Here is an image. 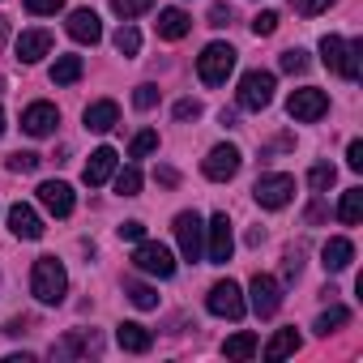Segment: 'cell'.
<instances>
[{
	"label": "cell",
	"instance_id": "cell-20",
	"mask_svg": "<svg viewBox=\"0 0 363 363\" xmlns=\"http://www.w3.org/2000/svg\"><path fill=\"white\" fill-rule=\"evenodd\" d=\"M9 231H13L18 240H43V218H39L30 206L18 201V206L9 210Z\"/></svg>",
	"mask_w": 363,
	"mask_h": 363
},
{
	"label": "cell",
	"instance_id": "cell-19",
	"mask_svg": "<svg viewBox=\"0 0 363 363\" xmlns=\"http://www.w3.org/2000/svg\"><path fill=\"white\" fill-rule=\"evenodd\" d=\"M116 124H120V103L116 99H99V103L86 107V128L90 133H111Z\"/></svg>",
	"mask_w": 363,
	"mask_h": 363
},
{
	"label": "cell",
	"instance_id": "cell-1",
	"mask_svg": "<svg viewBox=\"0 0 363 363\" xmlns=\"http://www.w3.org/2000/svg\"><path fill=\"white\" fill-rule=\"evenodd\" d=\"M30 291H35V299L48 303V308L65 303V295H69V274H65V265H60L56 257H39L35 269H30Z\"/></svg>",
	"mask_w": 363,
	"mask_h": 363
},
{
	"label": "cell",
	"instance_id": "cell-31",
	"mask_svg": "<svg viewBox=\"0 0 363 363\" xmlns=\"http://www.w3.org/2000/svg\"><path fill=\"white\" fill-rule=\"evenodd\" d=\"M150 9H154V0H111V13L124 18V22H133V18H141Z\"/></svg>",
	"mask_w": 363,
	"mask_h": 363
},
{
	"label": "cell",
	"instance_id": "cell-44",
	"mask_svg": "<svg viewBox=\"0 0 363 363\" xmlns=\"http://www.w3.org/2000/svg\"><path fill=\"white\" fill-rule=\"evenodd\" d=\"M299 257H303L299 248H291V252H286V265H282V269H286V278H299V269H303V261H299Z\"/></svg>",
	"mask_w": 363,
	"mask_h": 363
},
{
	"label": "cell",
	"instance_id": "cell-37",
	"mask_svg": "<svg viewBox=\"0 0 363 363\" xmlns=\"http://www.w3.org/2000/svg\"><path fill=\"white\" fill-rule=\"evenodd\" d=\"M291 9L303 13V18H316V13H329L333 9V0H291Z\"/></svg>",
	"mask_w": 363,
	"mask_h": 363
},
{
	"label": "cell",
	"instance_id": "cell-49",
	"mask_svg": "<svg viewBox=\"0 0 363 363\" xmlns=\"http://www.w3.org/2000/svg\"><path fill=\"white\" fill-rule=\"evenodd\" d=\"M0 137H5V111H0Z\"/></svg>",
	"mask_w": 363,
	"mask_h": 363
},
{
	"label": "cell",
	"instance_id": "cell-13",
	"mask_svg": "<svg viewBox=\"0 0 363 363\" xmlns=\"http://www.w3.org/2000/svg\"><path fill=\"white\" fill-rule=\"evenodd\" d=\"M35 193H39V206H43L48 214H56V218H69L73 206H77V197H73V189L65 184V179H43Z\"/></svg>",
	"mask_w": 363,
	"mask_h": 363
},
{
	"label": "cell",
	"instance_id": "cell-38",
	"mask_svg": "<svg viewBox=\"0 0 363 363\" xmlns=\"http://www.w3.org/2000/svg\"><path fill=\"white\" fill-rule=\"evenodd\" d=\"M65 9V0H26V13H35V18H56Z\"/></svg>",
	"mask_w": 363,
	"mask_h": 363
},
{
	"label": "cell",
	"instance_id": "cell-26",
	"mask_svg": "<svg viewBox=\"0 0 363 363\" xmlns=\"http://www.w3.org/2000/svg\"><path fill=\"white\" fill-rule=\"evenodd\" d=\"M342 325H350V308H342V303H329L320 316H316V333L320 337H329V333H337Z\"/></svg>",
	"mask_w": 363,
	"mask_h": 363
},
{
	"label": "cell",
	"instance_id": "cell-16",
	"mask_svg": "<svg viewBox=\"0 0 363 363\" xmlns=\"http://www.w3.org/2000/svg\"><path fill=\"white\" fill-rule=\"evenodd\" d=\"M116 158H120V154H116L111 145H99V150L90 154V162H86V171H82V179H86V184H90V189H99V184H107V179L116 175Z\"/></svg>",
	"mask_w": 363,
	"mask_h": 363
},
{
	"label": "cell",
	"instance_id": "cell-17",
	"mask_svg": "<svg viewBox=\"0 0 363 363\" xmlns=\"http://www.w3.org/2000/svg\"><path fill=\"white\" fill-rule=\"evenodd\" d=\"M52 43H56L52 30H22V35H18V60H22V65H39V60L52 52Z\"/></svg>",
	"mask_w": 363,
	"mask_h": 363
},
{
	"label": "cell",
	"instance_id": "cell-21",
	"mask_svg": "<svg viewBox=\"0 0 363 363\" xmlns=\"http://www.w3.org/2000/svg\"><path fill=\"white\" fill-rule=\"evenodd\" d=\"M116 342H120L128 354H145V350L154 346V333H150L145 325H137V320H120V325H116Z\"/></svg>",
	"mask_w": 363,
	"mask_h": 363
},
{
	"label": "cell",
	"instance_id": "cell-2",
	"mask_svg": "<svg viewBox=\"0 0 363 363\" xmlns=\"http://www.w3.org/2000/svg\"><path fill=\"white\" fill-rule=\"evenodd\" d=\"M359 52H363V43L359 39H337V35H325L320 39V60H325V69L329 73H337V77H346V82H359Z\"/></svg>",
	"mask_w": 363,
	"mask_h": 363
},
{
	"label": "cell",
	"instance_id": "cell-41",
	"mask_svg": "<svg viewBox=\"0 0 363 363\" xmlns=\"http://www.w3.org/2000/svg\"><path fill=\"white\" fill-rule=\"evenodd\" d=\"M201 111H206V107H201L197 99H179V103H175V120H197Z\"/></svg>",
	"mask_w": 363,
	"mask_h": 363
},
{
	"label": "cell",
	"instance_id": "cell-22",
	"mask_svg": "<svg viewBox=\"0 0 363 363\" xmlns=\"http://www.w3.org/2000/svg\"><path fill=\"white\" fill-rule=\"evenodd\" d=\"M189 30H193V18H189L184 9H158V39L179 43Z\"/></svg>",
	"mask_w": 363,
	"mask_h": 363
},
{
	"label": "cell",
	"instance_id": "cell-42",
	"mask_svg": "<svg viewBox=\"0 0 363 363\" xmlns=\"http://www.w3.org/2000/svg\"><path fill=\"white\" fill-rule=\"evenodd\" d=\"M120 240H128V244H137V240H145V227H141L137 218H128V223H120Z\"/></svg>",
	"mask_w": 363,
	"mask_h": 363
},
{
	"label": "cell",
	"instance_id": "cell-25",
	"mask_svg": "<svg viewBox=\"0 0 363 363\" xmlns=\"http://www.w3.org/2000/svg\"><path fill=\"white\" fill-rule=\"evenodd\" d=\"M359 218H363V189H346V193H342V201H337V223L354 227Z\"/></svg>",
	"mask_w": 363,
	"mask_h": 363
},
{
	"label": "cell",
	"instance_id": "cell-7",
	"mask_svg": "<svg viewBox=\"0 0 363 363\" xmlns=\"http://www.w3.org/2000/svg\"><path fill=\"white\" fill-rule=\"evenodd\" d=\"M133 265H137L141 274H150V278H171V274H175V257H171V248L158 244V240H137Z\"/></svg>",
	"mask_w": 363,
	"mask_h": 363
},
{
	"label": "cell",
	"instance_id": "cell-24",
	"mask_svg": "<svg viewBox=\"0 0 363 363\" xmlns=\"http://www.w3.org/2000/svg\"><path fill=\"white\" fill-rule=\"evenodd\" d=\"M82 73H86L82 56H56V65H52V82L56 86H73V82H82Z\"/></svg>",
	"mask_w": 363,
	"mask_h": 363
},
{
	"label": "cell",
	"instance_id": "cell-30",
	"mask_svg": "<svg viewBox=\"0 0 363 363\" xmlns=\"http://www.w3.org/2000/svg\"><path fill=\"white\" fill-rule=\"evenodd\" d=\"M308 184H312L316 193H329V189L337 184V167H333V162H316V167L308 171Z\"/></svg>",
	"mask_w": 363,
	"mask_h": 363
},
{
	"label": "cell",
	"instance_id": "cell-43",
	"mask_svg": "<svg viewBox=\"0 0 363 363\" xmlns=\"http://www.w3.org/2000/svg\"><path fill=\"white\" fill-rule=\"evenodd\" d=\"M346 167H350V171H363V141H350V150H346Z\"/></svg>",
	"mask_w": 363,
	"mask_h": 363
},
{
	"label": "cell",
	"instance_id": "cell-9",
	"mask_svg": "<svg viewBox=\"0 0 363 363\" xmlns=\"http://www.w3.org/2000/svg\"><path fill=\"white\" fill-rule=\"evenodd\" d=\"M286 111H291V120H299V124H316V120L329 111V94L316 90V86H303V90H295V94L286 99Z\"/></svg>",
	"mask_w": 363,
	"mask_h": 363
},
{
	"label": "cell",
	"instance_id": "cell-35",
	"mask_svg": "<svg viewBox=\"0 0 363 363\" xmlns=\"http://www.w3.org/2000/svg\"><path fill=\"white\" fill-rule=\"evenodd\" d=\"M39 167H43V154H35V150H18V154H9V171L30 175V171H39Z\"/></svg>",
	"mask_w": 363,
	"mask_h": 363
},
{
	"label": "cell",
	"instance_id": "cell-5",
	"mask_svg": "<svg viewBox=\"0 0 363 363\" xmlns=\"http://www.w3.org/2000/svg\"><path fill=\"white\" fill-rule=\"evenodd\" d=\"M274 73H265V69H248L244 77H240V107L244 111H265L269 103H274Z\"/></svg>",
	"mask_w": 363,
	"mask_h": 363
},
{
	"label": "cell",
	"instance_id": "cell-14",
	"mask_svg": "<svg viewBox=\"0 0 363 363\" xmlns=\"http://www.w3.org/2000/svg\"><path fill=\"white\" fill-rule=\"evenodd\" d=\"M99 350H103V342L94 329H73L60 342H52V359H77V354H99Z\"/></svg>",
	"mask_w": 363,
	"mask_h": 363
},
{
	"label": "cell",
	"instance_id": "cell-11",
	"mask_svg": "<svg viewBox=\"0 0 363 363\" xmlns=\"http://www.w3.org/2000/svg\"><path fill=\"white\" fill-rule=\"evenodd\" d=\"M248 291H252V312H257L261 320L278 316V308H282V286H278V278L257 274V278L248 282Z\"/></svg>",
	"mask_w": 363,
	"mask_h": 363
},
{
	"label": "cell",
	"instance_id": "cell-12",
	"mask_svg": "<svg viewBox=\"0 0 363 363\" xmlns=\"http://www.w3.org/2000/svg\"><path fill=\"white\" fill-rule=\"evenodd\" d=\"M240 162H244V154L227 141V145H214L210 150V158H206V179H214V184H227V179H235V171H240Z\"/></svg>",
	"mask_w": 363,
	"mask_h": 363
},
{
	"label": "cell",
	"instance_id": "cell-32",
	"mask_svg": "<svg viewBox=\"0 0 363 363\" xmlns=\"http://www.w3.org/2000/svg\"><path fill=\"white\" fill-rule=\"evenodd\" d=\"M111 43H116L120 56H137V52H141V35H137V26H120Z\"/></svg>",
	"mask_w": 363,
	"mask_h": 363
},
{
	"label": "cell",
	"instance_id": "cell-33",
	"mask_svg": "<svg viewBox=\"0 0 363 363\" xmlns=\"http://www.w3.org/2000/svg\"><path fill=\"white\" fill-rule=\"evenodd\" d=\"M158 150V133L154 128H141L133 141H128V158H145V154H154Z\"/></svg>",
	"mask_w": 363,
	"mask_h": 363
},
{
	"label": "cell",
	"instance_id": "cell-48",
	"mask_svg": "<svg viewBox=\"0 0 363 363\" xmlns=\"http://www.w3.org/2000/svg\"><path fill=\"white\" fill-rule=\"evenodd\" d=\"M5 39H9V26H5V18H0V48H5Z\"/></svg>",
	"mask_w": 363,
	"mask_h": 363
},
{
	"label": "cell",
	"instance_id": "cell-8",
	"mask_svg": "<svg viewBox=\"0 0 363 363\" xmlns=\"http://www.w3.org/2000/svg\"><path fill=\"white\" fill-rule=\"evenodd\" d=\"M206 308L214 312V316H223V320H240L244 316V291L231 282V278H223V282H214L210 286V295H206Z\"/></svg>",
	"mask_w": 363,
	"mask_h": 363
},
{
	"label": "cell",
	"instance_id": "cell-18",
	"mask_svg": "<svg viewBox=\"0 0 363 363\" xmlns=\"http://www.w3.org/2000/svg\"><path fill=\"white\" fill-rule=\"evenodd\" d=\"M69 35H73L77 43H90V48H94V43L103 39L99 13H94V9H73V13H69Z\"/></svg>",
	"mask_w": 363,
	"mask_h": 363
},
{
	"label": "cell",
	"instance_id": "cell-36",
	"mask_svg": "<svg viewBox=\"0 0 363 363\" xmlns=\"http://www.w3.org/2000/svg\"><path fill=\"white\" fill-rule=\"evenodd\" d=\"M278 65H282V73H308V52L303 48H286Z\"/></svg>",
	"mask_w": 363,
	"mask_h": 363
},
{
	"label": "cell",
	"instance_id": "cell-4",
	"mask_svg": "<svg viewBox=\"0 0 363 363\" xmlns=\"http://www.w3.org/2000/svg\"><path fill=\"white\" fill-rule=\"evenodd\" d=\"M171 231H175L179 257H184V261H201V252H206V223L197 218V210H184V214H175Z\"/></svg>",
	"mask_w": 363,
	"mask_h": 363
},
{
	"label": "cell",
	"instance_id": "cell-39",
	"mask_svg": "<svg viewBox=\"0 0 363 363\" xmlns=\"http://www.w3.org/2000/svg\"><path fill=\"white\" fill-rule=\"evenodd\" d=\"M274 30H278V13H274V9H265V13L252 18V35H257V39H265V35H274Z\"/></svg>",
	"mask_w": 363,
	"mask_h": 363
},
{
	"label": "cell",
	"instance_id": "cell-40",
	"mask_svg": "<svg viewBox=\"0 0 363 363\" xmlns=\"http://www.w3.org/2000/svg\"><path fill=\"white\" fill-rule=\"evenodd\" d=\"M154 103H158V86H150V82H145V86H137V90H133V107H137V111H150Z\"/></svg>",
	"mask_w": 363,
	"mask_h": 363
},
{
	"label": "cell",
	"instance_id": "cell-28",
	"mask_svg": "<svg viewBox=\"0 0 363 363\" xmlns=\"http://www.w3.org/2000/svg\"><path fill=\"white\" fill-rule=\"evenodd\" d=\"M299 350V333L295 329H278L274 337H269V346H265V359H286V354H295Z\"/></svg>",
	"mask_w": 363,
	"mask_h": 363
},
{
	"label": "cell",
	"instance_id": "cell-10",
	"mask_svg": "<svg viewBox=\"0 0 363 363\" xmlns=\"http://www.w3.org/2000/svg\"><path fill=\"white\" fill-rule=\"evenodd\" d=\"M206 257H210V265H227L231 261V252H235V235H231V218L227 214H214L210 218V227H206Z\"/></svg>",
	"mask_w": 363,
	"mask_h": 363
},
{
	"label": "cell",
	"instance_id": "cell-3",
	"mask_svg": "<svg viewBox=\"0 0 363 363\" xmlns=\"http://www.w3.org/2000/svg\"><path fill=\"white\" fill-rule=\"evenodd\" d=\"M231 73H235V48H231V43H210V48L197 56V77H201L206 86H223Z\"/></svg>",
	"mask_w": 363,
	"mask_h": 363
},
{
	"label": "cell",
	"instance_id": "cell-47",
	"mask_svg": "<svg viewBox=\"0 0 363 363\" xmlns=\"http://www.w3.org/2000/svg\"><path fill=\"white\" fill-rule=\"evenodd\" d=\"M320 218H325V206H320V201H312V206H308V223H320Z\"/></svg>",
	"mask_w": 363,
	"mask_h": 363
},
{
	"label": "cell",
	"instance_id": "cell-34",
	"mask_svg": "<svg viewBox=\"0 0 363 363\" xmlns=\"http://www.w3.org/2000/svg\"><path fill=\"white\" fill-rule=\"evenodd\" d=\"M116 193H120V197H137V193H141V171H137V167H124V171L116 175Z\"/></svg>",
	"mask_w": 363,
	"mask_h": 363
},
{
	"label": "cell",
	"instance_id": "cell-29",
	"mask_svg": "<svg viewBox=\"0 0 363 363\" xmlns=\"http://www.w3.org/2000/svg\"><path fill=\"white\" fill-rule=\"evenodd\" d=\"M124 291H128V299L141 308V312H150V308H158V291L154 286H145V282H137V278H128L124 282Z\"/></svg>",
	"mask_w": 363,
	"mask_h": 363
},
{
	"label": "cell",
	"instance_id": "cell-27",
	"mask_svg": "<svg viewBox=\"0 0 363 363\" xmlns=\"http://www.w3.org/2000/svg\"><path fill=\"white\" fill-rule=\"evenodd\" d=\"M257 350H261V337H257V333H248V329H244V333H235V337H227V346H223V354H227V359H252Z\"/></svg>",
	"mask_w": 363,
	"mask_h": 363
},
{
	"label": "cell",
	"instance_id": "cell-23",
	"mask_svg": "<svg viewBox=\"0 0 363 363\" xmlns=\"http://www.w3.org/2000/svg\"><path fill=\"white\" fill-rule=\"evenodd\" d=\"M350 261H354V244H350L346 235H333V240L320 248V265H325L329 274H342Z\"/></svg>",
	"mask_w": 363,
	"mask_h": 363
},
{
	"label": "cell",
	"instance_id": "cell-45",
	"mask_svg": "<svg viewBox=\"0 0 363 363\" xmlns=\"http://www.w3.org/2000/svg\"><path fill=\"white\" fill-rule=\"evenodd\" d=\"M227 22H231V9L227 5H214L210 9V26H227Z\"/></svg>",
	"mask_w": 363,
	"mask_h": 363
},
{
	"label": "cell",
	"instance_id": "cell-46",
	"mask_svg": "<svg viewBox=\"0 0 363 363\" xmlns=\"http://www.w3.org/2000/svg\"><path fill=\"white\" fill-rule=\"evenodd\" d=\"M158 184H167V189H175V184H179V175H175L171 167H162V171H158Z\"/></svg>",
	"mask_w": 363,
	"mask_h": 363
},
{
	"label": "cell",
	"instance_id": "cell-6",
	"mask_svg": "<svg viewBox=\"0 0 363 363\" xmlns=\"http://www.w3.org/2000/svg\"><path fill=\"white\" fill-rule=\"evenodd\" d=\"M252 197H257L261 210H282V206H291V197H295V175H286V171L261 175L257 189H252Z\"/></svg>",
	"mask_w": 363,
	"mask_h": 363
},
{
	"label": "cell",
	"instance_id": "cell-15",
	"mask_svg": "<svg viewBox=\"0 0 363 363\" xmlns=\"http://www.w3.org/2000/svg\"><path fill=\"white\" fill-rule=\"evenodd\" d=\"M56 124H60L56 103H30V107L22 111V133H26V137H52Z\"/></svg>",
	"mask_w": 363,
	"mask_h": 363
}]
</instances>
